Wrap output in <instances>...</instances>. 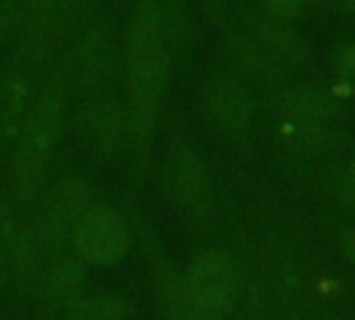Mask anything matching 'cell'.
<instances>
[{
    "label": "cell",
    "instance_id": "9",
    "mask_svg": "<svg viewBox=\"0 0 355 320\" xmlns=\"http://www.w3.org/2000/svg\"><path fill=\"white\" fill-rule=\"evenodd\" d=\"M131 225L112 206L96 202L77 223L73 233L75 256L92 267H114L131 250Z\"/></svg>",
    "mask_w": 355,
    "mask_h": 320
},
{
    "label": "cell",
    "instance_id": "25",
    "mask_svg": "<svg viewBox=\"0 0 355 320\" xmlns=\"http://www.w3.org/2000/svg\"><path fill=\"white\" fill-rule=\"evenodd\" d=\"M10 198H8V194H6V190H0V223L4 221V217H6V212H8V208H10Z\"/></svg>",
    "mask_w": 355,
    "mask_h": 320
},
{
    "label": "cell",
    "instance_id": "21",
    "mask_svg": "<svg viewBox=\"0 0 355 320\" xmlns=\"http://www.w3.org/2000/svg\"><path fill=\"white\" fill-rule=\"evenodd\" d=\"M337 79L343 87V92L355 96V44L345 46L337 56Z\"/></svg>",
    "mask_w": 355,
    "mask_h": 320
},
{
    "label": "cell",
    "instance_id": "24",
    "mask_svg": "<svg viewBox=\"0 0 355 320\" xmlns=\"http://www.w3.org/2000/svg\"><path fill=\"white\" fill-rule=\"evenodd\" d=\"M341 244H343V252H345L347 260L355 264V227L354 229H349V231L343 235V242H341Z\"/></svg>",
    "mask_w": 355,
    "mask_h": 320
},
{
    "label": "cell",
    "instance_id": "17",
    "mask_svg": "<svg viewBox=\"0 0 355 320\" xmlns=\"http://www.w3.org/2000/svg\"><path fill=\"white\" fill-rule=\"evenodd\" d=\"M133 306L116 294L85 296L64 312V320H127Z\"/></svg>",
    "mask_w": 355,
    "mask_h": 320
},
{
    "label": "cell",
    "instance_id": "27",
    "mask_svg": "<svg viewBox=\"0 0 355 320\" xmlns=\"http://www.w3.org/2000/svg\"><path fill=\"white\" fill-rule=\"evenodd\" d=\"M0 146H2V144H0Z\"/></svg>",
    "mask_w": 355,
    "mask_h": 320
},
{
    "label": "cell",
    "instance_id": "15",
    "mask_svg": "<svg viewBox=\"0 0 355 320\" xmlns=\"http://www.w3.org/2000/svg\"><path fill=\"white\" fill-rule=\"evenodd\" d=\"M225 56L231 65L229 73L239 77L243 83H256L277 90L285 81L287 71L279 67L243 27L231 29L227 33Z\"/></svg>",
    "mask_w": 355,
    "mask_h": 320
},
{
    "label": "cell",
    "instance_id": "8",
    "mask_svg": "<svg viewBox=\"0 0 355 320\" xmlns=\"http://www.w3.org/2000/svg\"><path fill=\"white\" fill-rule=\"evenodd\" d=\"M79 137L98 156L106 160L129 156L131 148V117L129 104L112 90L83 98L75 117Z\"/></svg>",
    "mask_w": 355,
    "mask_h": 320
},
{
    "label": "cell",
    "instance_id": "2",
    "mask_svg": "<svg viewBox=\"0 0 355 320\" xmlns=\"http://www.w3.org/2000/svg\"><path fill=\"white\" fill-rule=\"evenodd\" d=\"M71 87L62 60L44 79L15 140L6 194L15 206H29L48 183L50 162L67 129Z\"/></svg>",
    "mask_w": 355,
    "mask_h": 320
},
{
    "label": "cell",
    "instance_id": "5",
    "mask_svg": "<svg viewBox=\"0 0 355 320\" xmlns=\"http://www.w3.org/2000/svg\"><path fill=\"white\" fill-rule=\"evenodd\" d=\"M127 221L148 260L152 296L162 317L166 320H216L206 314L191 298L185 271H181L168 256L152 223L141 214H131Z\"/></svg>",
    "mask_w": 355,
    "mask_h": 320
},
{
    "label": "cell",
    "instance_id": "12",
    "mask_svg": "<svg viewBox=\"0 0 355 320\" xmlns=\"http://www.w3.org/2000/svg\"><path fill=\"white\" fill-rule=\"evenodd\" d=\"M89 279L87 264L77 256H60L48 267L37 289L35 300L40 306V317L44 320H56L87 296Z\"/></svg>",
    "mask_w": 355,
    "mask_h": 320
},
{
    "label": "cell",
    "instance_id": "11",
    "mask_svg": "<svg viewBox=\"0 0 355 320\" xmlns=\"http://www.w3.org/2000/svg\"><path fill=\"white\" fill-rule=\"evenodd\" d=\"M204 110L225 137L233 142H245L254 119H256V100L239 77L227 71L212 73L202 87Z\"/></svg>",
    "mask_w": 355,
    "mask_h": 320
},
{
    "label": "cell",
    "instance_id": "10",
    "mask_svg": "<svg viewBox=\"0 0 355 320\" xmlns=\"http://www.w3.org/2000/svg\"><path fill=\"white\" fill-rule=\"evenodd\" d=\"M164 196L183 212L200 217L208 210L214 183L208 165L187 142H175L162 162Z\"/></svg>",
    "mask_w": 355,
    "mask_h": 320
},
{
    "label": "cell",
    "instance_id": "1",
    "mask_svg": "<svg viewBox=\"0 0 355 320\" xmlns=\"http://www.w3.org/2000/svg\"><path fill=\"white\" fill-rule=\"evenodd\" d=\"M125 81L131 117V185L139 187L152 156V144L168 94L173 52L162 23L160 0H137L125 37Z\"/></svg>",
    "mask_w": 355,
    "mask_h": 320
},
{
    "label": "cell",
    "instance_id": "19",
    "mask_svg": "<svg viewBox=\"0 0 355 320\" xmlns=\"http://www.w3.org/2000/svg\"><path fill=\"white\" fill-rule=\"evenodd\" d=\"M40 0H0V40L19 37L29 25Z\"/></svg>",
    "mask_w": 355,
    "mask_h": 320
},
{
    "label": "cell",
    "instance_id": "6",
    "mask_svg": "<svg viewBox=\"0 0 355 320\" xmlns=\"http://www.w3.org/2000/svg\"><path fill=\"white\" fill-rule=\"evenodd\" d=\"M48 262L35 237L27 206L10 204L0 223V287L12 296H35Z\"/></svg>",
    "mask_w": 355,
    "mask_h": 320
},
{
    "label": "cell",
    "instance_id": "22",
    "mask_svg": "<svg viewBox=\"0 0 355 320\" xmlns=\"http://www.w3.org/2000/svg\"><path fill=\"white\" fill-rule=\"evenodd\" d=\"M262 8L277 19L293 21L306 12L308 0H262Z\"/></svg>",
    "mask_w": 355,
    "mask_h": 320
},
{
    "label": "cell",
    "instance_id": "16",
    "mask_svg": "<svg viewBox=\"0 0 355 320\" xmlns=\"http://www.w3.org/2000/svg\"><path fill=\"white\" fill-rule=\"evenodd\" d=\"M277 135L283 146L304 156H329L345 146V133L335 123L279 121Z\"/></svg>",
    "mask_w": 355,
    "mask_h": 320
},
{
    "label": "cell",
    "instance_id": "20",
    "mask_svg": "<svg viewBox=\"0 0 355 320\" xmlns=\"http://www.w3.org/2000/svg\"><path fill=\"white\" fill-rule=\"evenodd\" d=\"M287 320H343L333 308H329L327 304L314 300V298H306L304 302H300Z\"/></svg>",
    "mask_w": 355,
    "mask_h": 320
},
{
    "label": "cell",
    "instance_id": "3",
    "mask_svg": "<svg viewBox=\"0 0 355 320\" xmlns=\"http://www.w3.org/2000/svg\"><path fill=\"white\" fill-rule=\"evenodd\" d=\"M96 187L77 175L60 177L37 194L27 206L29 219L44 252L48 267L64 256L67 246L73 242V233L81 217L98 202Z\"/></svg>",
    "mask_w": 355,
    "mask_h": 320
},
{
    "label": "cell",
    "instance_id": "14",
    "mask_svg": "<svg viewBox=\"0 0 355 320\" xmlns=\"http://www.w3.org/2000/svg\"><path fill=\"white\" fill-rule=\"evenodd\" d=\"M270 110L279 121L335 123L341 117L339 100L316 85H281L270 98Z\"/></svg>",
    "mask_w": 355,
    "mask_h": 320
},
{
    "label": "cell",
    "instance_id": "13",
    "mask_svg": "<svg viewBox=\"0 0 355 320\" xmlns=\"http://www.w3.org/2000/svg\"><path fill=\"white\" fill-rule=\"evenodd\" d=\"M243 29L260 44V48L285 71L300 69L310 60L308 42L291 27V21L277 19L264 8L245 12Z\"/></svg>",
    "mask_w": 355,
    "mask_h": 320
},
{
    "label": "cell",
    "instance_id": "18",
    "mask_svg": "<svg viewBox=\"0 0 355 320\" xmlns=\"http://www.w3.org/2000/svg\"><path fill=\"white\" fill-rule=\"evenodd\" d=\"M324 192L339 204L355 210V156L341 158L329 167L322 179Z\"/></svg>",
    "mask_w": 355,
    "mask_h": 320
},
{
    "label": "cell",
    "instance_id": "4",
    "mask_svg": "<svg viewBox=\"0 0 355 320\" xmlns=\"http://www.w3.org/2000/svg\"><path fill=\"white\" fill-rule=\"evenodd\" d=\"M73 48L60 58L67 71L71 94L87 98L112 90V83L125 65V48L106 19L83 21L77 27Z\"/></svg>",
    "mask_w": 355,
    "mask_h": 320
},
{
    "label": "cell",
    "instance_id": "26",
    "mask_svg": "<svg viewBox=\"0 0 355 320\" xmlns=\"http://www.w3.org/2000/svg\"><path fill=\"white\" fill-rule=\"evenodd\" d=\"M40 2H42V0H40Z\"/></svg>",
    "mask_w": 355,
    "mask_h": 320
},
{
    "label": "cell",
    "instance_id": "23",
    "mask_svg": "<svg viewBox=\"0 0 355 320\" xmlns=\"http://www.w3.org/2000/svg\"><path fill=\"white\" fill-rule=\"evenodd\" d=\"M206 17L214 23H220L227 17V0H200Z\"/></svg>",
    "mask_w": 355,
    "mask_h": 320
},
{
    "label": "cell",
    "instance_id": "7",
    "mask_svg": "<svg viewBox=\"0 0 355 320\" xmlns=\"http://www.w3.org/2000/svg\"><path fill=\"white\" fill-rule=\"evenodd\" d=\"M185 279L196 304L216 320L229 319L243 294L239 264L223 250L200 252L189 262Z\"/></svg>",
    "mask_w": 355,
    "mask_h": 320
}]
</instances>
